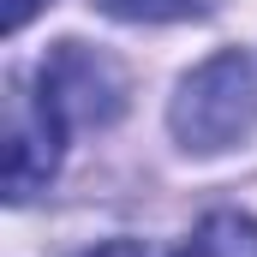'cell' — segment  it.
Wrapping results in <instances>:
<instances>
[{"label": "cell", "instance_id": "1", "mask_svg": "<svg viewBox=\"0 0 257 257\" xmlns=\"http://www.w3.org/2000/svg\"><path fill=\"white\" fill-rule=\"evenodd\" d=\"M174 138L192 156H221L233 144H245L257 132V66L239 48H221L209 60L186 72L174 108H168Z\"/></svg>", "mask_w": 257, "mask_h": 257}, {"label": "cell", "instance_id": "2", "mask_svg": "<svg viewBox=\"0 0 257 257\" xmlns=\"http://www.w3.org/2000/svg\"><path fill=\"white\" fill-rule=\"evenodd\" d=\"M60 138H66V114L42 96V84L18 78L6 96V197L24 203L36 197L54 168H60Z\"/></svg>", "mask_w": 257, "mask_h": 257}, {"label": "cell", "instance_id": "3", "mask_svg": "<svg viewBox=\"0 0 257 257\" xmlns=\"http://www.w3.org/2000/svg\"><path fill=\"white\" fill-rule=\"evenodd\" d=\"M36 84L66 114V126H108L126 108L120 66L108 60V54H96V48H84V42H60L48 60L36 66Z\"/></svg>", "mask_w": 257, "mask_h": 257}, {"label": "cell", "instance_id": "4", "mask_svg": "<svg viewBox=\"0 0 257 257\" xmlns=\"http://www.w3.org/2000/svg\"><path fill=\"white\" fill-rule=\"evenodd\" d=\"M180 257H257V221L239 209H209Z\"/></svg>", "mask_w": 257, "mask_h": 257}, {"label": "cell", "instance_id": "5", "mask_svg": "<svg viewBox=\"0 0 257 257\" xmlns=\"http://www.w3.org/2000/svg\"><path fill=\"white\" fill-rule=\"evenodd\" d=\"M108 18H126V24H168V18H192L197 0H96Z\"/></svg>", "mask_w": 257, "mask_h": 257}, {"label": "cell", "instance_id": "6", "mask_svg": "<svg viewBox=\"0 0 257 257\" xmlns=\"http://www.w3.org/2000/svg\"><path fill=\"white\" fill-rule=\"evenodd\" d=\"M78 257H168V251H156V245H144V239H108V245L78 251Z\"/></svg>", "mask_w": 257, "mask_h": 257}, {"label": "cell", "instance_id": "7", "mask_svg": "<svg viewBox=\"0 0 257 257\" xmlns=\"http://www.w3.org/2000/svg\"><path fill=\"white\" fill-rule=\"evenodd\" d=\"M42 6H48V0H6V18H0V24H6V36H18V30H24Z\"/></svg>", "mask_w": 257, "mask_h": 257}]
</instances>
